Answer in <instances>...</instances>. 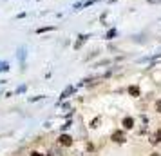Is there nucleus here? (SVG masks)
Instances as JSON below:
<instances>
[{"label": "nucleus", "mask_w": 161, "mask_h": 156, "mask_svg": "<svg viewBox=\"0 0 161 156\" xmlns=\"http://www.w3.org/2000/svg\"><path fill=\"white\" fill-rule=\"evenodd\" d=\"M112 140L118 142V144H123V142H125V134H123L121 131H116V133L112 134Z\"/></svg>", "instance_id": "f257e3e1"}, {"label": "nucleus", "mask_w": 161, "mask_h": 156, "mask_svg": "<svg viewBox=\"0 0 161 156\" xmlns=\"http://www.w3.org/2000/svg\"><path fill=\"white\" fill-rule=\"evenodd\" d=\"M58 140H60V144H62V145H72V138H71L69 134H62Z\"/></svg>", "instance_id": "f03ea898"}, {"label": "nucleus", "mask_w": 161, "mask_h": 156, "mask_svg": "<svg viewBox=\"0 0 161 156\" xmlns=\"http://www.w3.org/2000/svg\"><path fill=\"white\" fill-rule=\"evenodd\" d=\"M123 127H125V129H132V127H134V120L129 118V116L123 118Z\"/></svg>", "instance_id": "7ed1b4c3"}, {"label": "nucleus", "mask_w": 161, "mask_h": 156, "mask_svg": "<svg viewBox=\"0 0 161 156\" xmlns=\"http://www.w3.org/2000/svg\"><path fill=\"white\" fill-rule=\"evenodd\" d=\"M78 38H80V40H78V42H76V45H74L76 49H80V47H82V44H83V42H85V40H87L89 36H87V35H80Z\"/></svg>", "instance_id": "20e7f679"}, {"label": "nucleus", "mask_w": 161, "mask_h": 156, "mask_svg": "<svg viewBox=\"0 0 161 156\" xmlns=\"http://www.w3.org/2000/svg\"><path fill=\"white\" fill-rule=\"evenodd\" d=\"M24 56H25V49L24 47H20L18 49V60H20V64L24 65Z\"/></svg>", "instance_id": "39448f33"}, {"label": "nucleus", "mask_w": 161, "mask_h": 156, "mask_svg": "<svg viewBox=\"0 0 161 156\" xmlns=\"http://www.w3.org/2000/svg\"><path fill=\"white\" fill-rule=\"evenodd\" d=\"M150 142H152V144H158V142H161V129L156 133V134H154V136H152V138H150Z\"/></svg>", "instance_id": "423d86ee"}, {"label": "nucleus", "mask_w": 161, "mask_h": 156, "mask_svg": "<svg viewBox=\"0 0 161 156\" xmlns=\"http://www.w3.org/2000/svg\"><path fill=\"white\" fill-rule=\"evenodd\" d=\"M129 93H130V95H132V96H140V89H138V87H136V85H132V87H130V89H129Z\"/></svg>", "instance_id": "0eeeda50"}, {"label": "nucleus", "mask_w": 161, "mask_h": 156, "mask_svg": "<svg viewBox=\"0 0 161 156\" xmlns=\"http://www.w3.org/2000/svg\"><path fill=\"white\" fill-rule=\"evenodd\" d=\"M9 71V64L7 62H0V73H5Z\"/></svg>", "instance_id": "6e6552de"}, {"label": "nucleus", "mask_w": 161, "mask_h": 156, "mask_svg": "<svg viewBox=\"0 0 161 156\" xmlns=\"http://www.w3.org/2000/svg\"><path fill=\"white\" fill-rule=\"evenodd\" d=\"M72 91H74V89H72V87H67V89H65V91H63V95H62V98H67V96H69V95H71V93H72Z\"/></svg>", "instance_id": "1a4fd4ad"}, {"label": "nucleus", "mask_w": 161, "mask_h": 156, "mask_svg": "<svg viewBox=\"0 0 161 156\" xmlns=\"http://www.w3.org/2000/svg\"><path fill=\"white\" fill-rule=\"evenodd\" d=\"M53 29H54V27H42V29H38L36 33L40 35V33H45V31H53Z\"/></svg>", "instance_id": "9d476101"}, {"label": "nucleus", "mask_w": 161, "mask_h": 156, "mask_svg": "<svg viewBox=\"0 0 161 156\" xmlns=\"http://www.w3.org/2000/svg\"><path fill=\"white\" fill-rule=\"evenodd\" d=\"M112 36H116V29H111V31L107 33V38H112Z\"/></svg>", "instance_id": "9b49d317"}, {"label": "nucleus", "mask_w": 161, "mask_h": 156, "mask_svg": "<svg viewBox=\"0 0 161 156\" xmlns=\"http://www.w3.org/2000/svg\"><path fill=\"white\" fill-rule=\"evenodd\" d=\"M24 91H25V85H22V87H18V89H16V93H24Z\"/></svg>", "instance_id": "f8f14e48"}, {"label": "nucleus", "mask_w": 161, "mask_h": 156, "mask_svg": "<svg viewBox=\"0 0 161 156\" xmlns=\"http://www.w3.org/2000/svg\"><path fill=\"white\" fill-rule=\"evenodd\" d=\"M156 107H158V111L161 113V102H158V104H156Z\"/></svg>", "instance_id": "ddd939ff"}, {"label": "nucleus", "mask_w": 161, "mask_h": 156, "mask_svg": "<svg viewBox=\"0 0 161 156\" xmlns=\"http://www.w3.org/2000/svg\"><path fill=\"white\" fill-rule=\"evenodd\" d=\"M31 156H43V154H40V153H36V151H34V153H31Z\"/></svg>", "instance_id": "4468645a"}, {"label": "nucleus", "mask_w": 161, "mask_h": 156, "mask_svg": "<svg viewBox=\"0 0 161 156\" xmlns=\"http://www.w3.org/2000/svg\"><path fill=\"white\" fill-rule=\"evenodd\" d=\"M152 156H159V154H156V153H154V154H152Z\"/></svg>", "instance_id": "2eb2a0df"}]
</instances>
